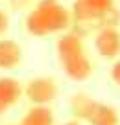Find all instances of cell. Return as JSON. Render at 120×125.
Here are the masks:
<instances>
[{
  "label": "cell",
  "instance_id": "obj_4",
  "mask_svg": "<svg viewBox=\"0 0 120 125\" xmlns=\"http://www.w3.org/2000/svg\"><path fill=\"white\" fill-rule=\"evenodd\" d=\"M57 83L48 75H37L24 86V98L30 101V105H50L57 98Z\"/></svg>",
  "mask_w": 120,
  "mask_h": 125
},
{
  "label": "cell",
  "instance_id": "obj_14",
  "mask_svg": "<svg viewBox=\"0 0 120 125\" xmlns=\"http://www.w3.org/2000/svg\"><path fill=\"white\" fill-rule=\"evenodd\" d=\"M63 125H81V121H78V120H70V121H65Z\"/></svg>",
  "mask_w": 120,
  "mask_h": 125
},
{
  "label": "cell",
  "instance_id": "obj_3",
  "mask_svg": "<svg viewBox=\"0 0 120 125\" xmlns=\"http://www.w3.org/2000/svg\"><path fill=\"white\" fill-rule=\"evenodd\" d=\"M55 50H57L59 64L68 79L81 83L93 75V62L85 52L83 39L74 31H67L59 37Z\"/></svg>",
  "mask_w": 120,
  "mask_h": 125
},
{
  "label": "cell",
  "instance_id": "obj_1",
  "mask_svg": "<svg viewBox=\"0 0 120 125\" xmlns=\"http://www.w3.org/2000/svg\"><path fill=\"white\" fill-rule=\"evenodd\" d=\"M70 15L74 33L81 39L104 28H116L120 22V11L115 8V0H74Z\"/></svg>",
  "mask_w": 120,
  "mask_h": 125
},
{
  "label": "cell",
  "instance_id": "obj_13",
  "mask_svg": "<svg viewBox=\"0 0 120 125\" xmlns=\"http://www.w3.org/2000/svg\"><path fill=\"white\" fill-rule=\"evenodd\" d=\"M111 79L115 81V85L120 86V59L115 61V64L111 66Z\"/></svg>",
  "mask_w": 120,
  "mask_h": 125
},
{
  "label": "cell",
  "instance_id": "obj_11",
  "mask_svg": "<svg viewBox=\"0 0 120 125\" xmlns=\"http://www.w3.org/2000/svg\"><path fill=\"white\" fill-rule=\"evenodd\" d=\"M8 30H9V17L4 9H0V37L6 35Z\"/></svg>",
  "mask_w": 120,
  "mask_h": 125
},
{
  "label": "cell",
  "instance_id": "obj_6",
  "mask_svg": "<svg viewBox=\"0 0 120 125\" xmlns=\"http://www.w3.org/2000/svg\"><path fill=\"white\" fill-rule=\"evenodd\" d=\"M24 96V86L15 77H0V116L8 109L19 103V99Z\"/></svg>",
  "mask_w": 120,
  "mask_h": 125
},
{
  "label": "cell",
  "instance_id": "obj_10",
  "mask_svg": "<svg viewBox=\"0 0 120 125\" xmlns=\"http://www.w3.org/2000/svg\"><path fill=\"white\" fill-rule=\"evenodd\" d=\"M94 101L91 96H87L85 92H78L70 98V114H72V120H78V121H85L87 120V114L89 110L93 109Z\"/></svg>",
  "mask_w": 120,
  "mask_h": 125
},
{
  "label": "cell",
  "instance_id": "obj_8",
  "mask_svg": "<svg viewBox=\"0 0 120 125\" xmlns=\"http://www.w3.org/2000/svg\"><path fill=\"white\" fill-rule=\"evenodd\" d=\"M22 61V48L13 39H0V70H15Z\"/></svg>",
  "mask_w": 120,
  "mask_h": 125
},
{
  "label": "cell",
  "instance_id": "obj_2",
  "mask_svg": "<svg viewBox=\"0 0 120 125\" xmlns=\"http://www.w3.org/2000/svg\"><path fill=\"white\" fill-rule=\"evenodd\" d=\"M26 31L33 37H48L72 28V15L59 0H39L26 15Z\"/></svg>",
  "mask_w": 120,
  "mask_h": 125
},
{
  "label": "cell",
  "instance_id": "obj_5",
  "mask_svg": "<svg viewBox=\"0 0 120 125\" xmlns=\"http://www.w3.org/2000/svg\"><path fill=\"white\" fill-rule=\"evenodd\" d=\"M94 48L104 59H116L120 55V31L116 28H104L94 35Z\"/></svg>",
  "mask_w": 120,
  "mask_h": 125
},
{
  "label": "cell",
  "instance_id": "obj_7",
  "mask_svg": "<svg viewBox=\"0 0 120 125\" xmlns=\"http://www.w3.org/2000/svg\"><path fill=\"white\" fill-rule=\"evenodd\" d=\"M85 123H89V125H118L120 118H118V112H116V109L113 105L94 101L93 109L87 114Z\"/></svg>",
  "mask_w": 120,
  "mask_h": 125
},
{
  "label": "cell",
  "instance_id": "obj_12",
  "mask_svg": "<svg viewBox=\"0 0 120 125\" xmlns=\"http://www.w3.org/2000/svg\"><path fill=\"white\" fill-rule=\"evenodd\" d=\"M9 6L15 11H20V9H26L31 6V0H9Z\"/></svg>",
  "mask_w": 120,
  "mask_h": 125
},
{
  "label": "cell",
  "instance_id": "obj_15",
  "mask_svg": "<svg viewBox=\"0 0 120 125\" xmlns=\"http://www.w3.org/2000/svg\"><path fill=\"white\" fill-rule=\"evenodd\" d=\"M9 125H13V123H9Z\"/></svg>",
  "mask_w": 120,
  "mask_h": 125
},
{
  "label": "cell",
  "instance_id": "obj_9",
  "mask_svg": "<svg viewBox=\"0 0 120 125\" xmlns=\"http://www.w3.org/2000/svg\"><path fill=\"white\" fill-rule=\"evenodd\" d=\"M19 125H55V116L50 105H31Z\"/></svg>",
  "mask_w": 120,
  "mask_h": 125
}]
</instances>
